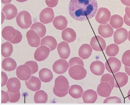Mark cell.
I'll list each match as a JSON object with an SVG mask.
<instances>
[{"mask_svg":"<svg viewBox=\"0 0 130 105\" xmlns=\"http://www.w3.org/2000/svg\"><path fill=\"white\" fill-rule=\"evenodd\" d=\"M98 9L96 0H71L69 12L73 19L80 21L91 19L95 16Z\"/></svg>","mask_w":130,"mask_h":105,"instance_id":"6da1fadb","label":"cell"},{"mask_svg":"<svg viewBox=\"0 0 130 105\" xmlns=\"http://www.w3.org/2000/svg\"><path fill=\"white\" fill-rule=\"evenodd\" d=\"M18 25L23 29L29 28L32 23L31 17L27 11H24L20 12L16 18Z\"/></svg>","mask_w":130,"mask_h":105,"instance_id":"7a4b0ae2","label":"cell"},{"mask_svg":"<svg viewBox=\"0 0 130 105\" xmlns=\"http://www.w3.org/2000/svg\"><path fill=\"white\" fill-rule=\"evenodd\" d=\"M70 77L76 80H80L85 78L87 72L84 67L80 65H75L70 67L68 70Z\"/></svg>","mask_w":130,"mask_h":105,"instance_id":"3957f363","label":"cell"},{"mask_svg":"<svg viewBox=\"0 0 130 105\" xmlns=\"http://www.w3.org/2000/svg\"><path fill=\"white\" fill-rule=\"evenodd\" d=\"M122 66L121 62L115 57L109 58L105 63L106 69L109 73L114 74L119 72Z\"/></svg>","mask_w":130,"mask_h":105,"instance_id":"277c9868","label":"cell"},{"mask_svg":"<svg viewBox=\"0 0 130 105\" xmlns=\"http://www.w3.org/2000/svg\"><path fill=\"white\" fill-rule=\"evenodd\" d=\"M111 16L110 11L105 8H100L95 17V20L99 23L105 24L109 21Z\"/></svg>","mask_w":130,"mask_h":105,"instance_id":"5b68a950","label":"cell"},{"mask_svg":"<svg viewBox=\"0 0 130 105\" xmlns=\"http://www.w3.org/2000/svg\"><path fill=\"white\" fill-rule=\"evenodd\" d=\"M90 44L93 49L97 51H102L104 50L106 47L105 40L99 36L92 37L90 41Z\"/></svg>","mask_w":130,"mask_h":105,"instance_id":"8992f818","label":"cell"},{"mask_svg":"<svg viewBox=\"0 0 130 105\" xmlns=\"http://www.w3.org/2000/svg\"><path fill=\"white\" fill-rule=\"evenodd\" d=\"M50 51V49L46 46L39 47L35 52L34 57L35 60L39 62L44 61L48 57Z\"/></svg>","mask_w":130,"mask_h":105,"instance_id":"52a82bcc","label":"cell"},{"mask_svg":"<svg viewBox=\"0 0 130 105\" xmlns=\"http://www.w3.org/2000/svg\"><path fill=\"white\" fill-rule=\"evenodd\" d=\"M55 17L54 11L52 9L47 8L43 9L39 16L40 22L44 24L51 23Z\"/></svg>","mask_w":130,"mask_h":105,"instance_id":"ba28073f","label":"cell"},{"mask_svg":"<svg viewBox=\"0 0 130 105\" xmlns=\"http://www.w3.org/2000/svg\"><path fill=\"white\" fill-rule=\"evenodd\" d=\"M17 77L23 81L28 80L31 74V70L30 67L26 65H22L18 67L16 70Z\"/></svg>","mask_w":130,"mask_h":105,"instance_id":"9c48e42d","label":"cell"},{"mask_svg":"<svg viewBox=\"0 0 130 105\" xmlns=\"http://www.w3.org/2000/svg\"><path fill=\"white\" fill-rule=\"evenodd\" d=\"M55 87L59 91L65 92L68 91L70 87L68 80L64 76H60L57 77L55 81Z\"/></svg>","mask_w":130,"mask_h":105,"instance_id":"30bf717a","label":"cell"},{"mask_svg":"<svg viewBox=\"0 0 130 105\" xmlns=\"http://www.w3.org/2000/svg\"><path fill=\"white\" fill-rule=\"evenodd\" d=\"M69 67V64L66 60L61 59L55 62L53 65V69L55 73L62 74L66 72Z\"/></svg>","mask_w":130,"mask_h":105,"instance_id":"8fae6325","label":"cell"},{"mask_svg":"<svg viewBox=\"0 0 130 105\" xmlns=\"http://www.w3.org/2000/svg\"><path fill=\"white\" fill-rule=\"evenodd\" d=\"M115 80L114 87L121 88L125 86L127 83L128 77L126 73L119 72L113 74Z\"/></svg>","mask_w":130,"mask_h":105,"instance_id":"7c38bea8","label":"cell"},{"mask_svg":"<svg viewBox=\"0 0 130 105\" xmlns=\"http://www.w3.org/2000/svg\"><path fill=\"white\" fill-rule=\"evenodd\" d=\"M128 33L127 30L123 28L117 29L113 35L114 41L115 43L120 44L125 42L127 39Z\"/></svg>","mask_w":130,"mask_h":105,"instance_id":"4fadbf2b","label":"cell"},{"mask_svg":"<svg viewBox=\"0 0 130 105\" xmlns=\"http://www.w3.org/2000/svg\"><path fill=\"white\" fill-rule=\"evenodd\" d=\"M57 49L61 58L67 59L69 58L70 55L71 50L67 43L64 41L61 42L58 44Z\"/></svg>","mask_w":130,"mask_h":105,"instance_id":"5bb4252c","label":"cell"},{"mask_svg":"<svg viewBox=\"0 0 130 105\" xmlns=\"http://www.w3.org/2000/svg\"><path fill=\"white\" fill-rule=\"evenodd\" d=\"M2 12L4 14L5 19L7 20L13 19L16 17L18 13L17 8L11 4L5 5L3 8Z\"/></svg>","mask_w":130,"mask_h":105,"instance_id":"9a60e30c","label":"cell"},{"mask_svg":"<svg viewBox=\"0 0 130 105\" xmlns=\"http://www.w3.org/2000/svg\"><path fill=\"white\" fill-rule=\"evenodd\" d=\"M26 36L30 46L37 48L39 46L40 38L35 31L31 29L29 30L26 33Z\"/></svg>","mask_w":130,"mask_h":105,"instance_id":"2e32d148","label":"cell"},{"mask_svg":"<svg viewBox=\"0 0 130 105\" xmlns=\"http://www.w3.org/2000/svg\"><path fill=\"white\" fill-rule=\"evenodd\" d=\"M112 90L111 87L109 83L105 82H102L98 87L97 92L100 96L107 97L110 96Z\"/></svg>","mask_w":130,"mask_h":105,"instance_id":"e0dca14e","label":"cell"},{"mask_svg":"<svg viewBox=\"0 0 130 105\" xmlns=\"http://www.w3.org/2000/svg\"><path fill=\"white\" fill-rule=\"evenodd\" d=\"M90 70L94 75L97 76H101L104 73L105 67L104 64L100 61L93 62L90 66Z\"/></svg>","mask_w":130,"mask_h":105,"instance_id":"ac0fdd59","label":"cell"},{"mask_svg":"<svg viewBox=\"0 0 130 105\" xmlns=\"http://www.w3.org/2000/svg\"><path fill=\"white\" fill-rule=\"evenodd\" d=\"M26 86L29 90L34 92L40 89L41 86V82L38 78L32 76L28 80L26 81Z\"/></svg>","mask_w":130,"mask_h":105,"instance_id":"d6986e66","label":"cell"},{"mask_svg":"<svg viewBox=\"0 0 130 105\" xmlns=\"http://www.w3.org/2000/svg\"><path fill=\"white\" fill-rule=\"evenodd\" d=\"M99 34L105 38L110 37L113 35L114 30L108 23L100 25L98 28Z\"/></svg>","mask_w":130,"mask_h":105,"instance_id":"ffe728a7","label":"cell"},{"mask_svg":"<svg viewBox=\"0 0 130 105\" xmlns=\"http://www.w3.org/2000/svg\"><path fill=\"white\" fill-rule=\"evenodd\" d=\"M98 98L96 92L91 89L85 91L82 95L83 101L85 103H94L96 102Z\"/></svg>","mask_w":130,"mask_h":105,"instance_id":"44dd1931","label":"cell"},{"mask_svg":"<svg viewBox=\"0 0 130 105\" xmlns=\"http://www.w3.org/2000/svg\"><path fill=\"white\" fill-rule=\"evenodd\" d=\"M21 84L20 80L17 78L10 79L7 83V86L8 91L12 93H16L19 92Z\"/></svg>","mask_w":130,"mask_h":105,"instance_id":"7402d4cb","label":"cell"},{"mask_svg":"<svg viewBox=\"0 0 130 105\" xmlns=\"http://www.w3.org/2000/svg\"><path fill=\"white\" fill-rule=\"evenodd\" d=\"M63 40L68 43L74 41L76 38V34L73 29L67 28L63 31L61 34Z\"/></svg>","mask_w":130,"mask_h":105,"instance_id":"603a6c76","label":"cell"},{"mask_svg":"<svg viewBox=\"0 0 130 105\" xmlns=\"http://www.w3.org/2000/svg\"><path fill=\"white\" fill-rule=\"evenodd\" d=\"M92 51V49L89 44H84L79 48L78 50V55L79 57L83 59H86L91 56Z\"/></svg>","mask_w":130,"mask_h":105,"instance_id":"cb8c5ba5","label":"cell"},{"mask_svg":"<svg viewBox=\"0 0 130 105\" xmlns=\"http://www.w3.org/2000/svg\"><path fill=\"white\" fill-rule=\"evenodd\" d=\"M40 45L48 46L50 48L51 51H52L56 48L57 42L54 37L51 36H48L41 40Z\"/></svg>","mask_w":130,"mask_h":105,"instance_id":"d4e9b609","label":"cell"},{"mask_svg":"<svg viewBox=\"0 0 130 105\" xmlns=\"http://www.w3.org/2000/svg\"><path fill=\"white\" fill-rule=\"evenodd\" d=\"M53 24L54 27L57 29L61 31L67 27L68 21L65 17L60 16L55 18L53 22Z\"/></svg>","mask_w":130,"mask_h":105,"instance_id":"484cf974","label":"cell"},{"mask_svg":"<svg viewBox=\"0 0 130 105\" xmlns=\"http://www.w3.org/2000/svg\"><path fill=\"white\" fill-rule=\"evenodd\" d=\"M39 75L41 81L46 83L50 82L53 78V74L51 70L46 68L41 69L39 71Z\"/></svg>","mask_w":130,"mask_h":105,"instance_id":"4316f807","label":"cell"},{"mask_svg":"<svg viewBox=\"0 0 130 105\" xmlns=\"http://www.w3.org/2000/svg\"><path fill=\"white\" fill-rule=\"evenodd\" d=\"M2 66L3 68L5 71L10 72L15 70L17 66L16 61L11 58H5L3 61Z\"/></svg>","mask_w":130,"mask_h":105,"instance_id":"83f0119b","label":"cell"},{"mask_svg":"<svg viewBox=\"0 0 130 105\" xmlns=\"http://www.w3.org/2000/svg\"><path fill=\"white\" fill-rule=\"evenodd\" d=\"M16 33V30L13 27L11 26H7L3 29L2 36L5 40L10 41L14 38Z\"/></svg>","mask_w":130,"mask_h":105,"instance_id":"f1b7e54d","label":"cell"},{"mask_svg":"<svg viewBox=\"0 0 130 105\" xmlns=\"http://www.w3.org/2000/svg\"><path fill=\"white\" fill-rule=\"evenodd\" d=\"M83 92L82 88L77 85L71 86L69 91V95L75 99H79L81 98Z\"/></svg>","mask_w":130,"mask_h":105,"instance_id":"f546056e","label":"cell"},{"mask_svg":"<svg viewBox=\"0 0 130 105\" xmlns=\"http://www.w3.org/2000/svg\"><path fill=\"white\" fill-rule=\"evenodd\" d=\"M109 23L113 28L117 29L122 27L124 22L121 17L119 15L115 14L111 16Z\"/></svg>","mask_w":130,"mask_h":105,"instance_id":"4dcf8cb0","label":"cell"},{"mask_svg":"<svg viewBox=\"0 0 130 105\" xmlns=\"http://www.w3.org/2000/svg\"><path fill=\"white\" fill-rule=\"evenodd\" d=\"M48 99V95L44 91L40 90L35 93L34 100L36 103H45Z\"/></svg>","mask_w":130,"mask_h":105,"instance_id":"1f68e13d","label":"cell"},{"mask_svg":"<svg viewBox=\"0 0 130 105\" xmlns=\"http://www.w3.org/2000/svg\"><path fill=\"white\" fill-rule=\"evenodd\" d=\"M119 48L118 46L115 43H112L107 47L105 52L107 55L109 57H115L118 54Z\"/></svg>","mask_w":130,"mask_h":105,"instance_id":"d6a6232c","label":"cell"},{"mask_svg":"<svg viewBox=\"0 0 130 105\" xmlns=\"http://www.w3.org/2000/svg\"><path fill=\"white\" fill-rule=\"evenodd\" d=\"M30 29L36 31L41 38L44 37L46 33L45 26L40 22H37L32 24Z\"/></svg>","mask_w":130,"mask_h":105,"instance_id":"836d02e7","label":"cell"},{"mask_svg":"<svg viewBox=\"0 0 130 105\" xmlns=\"http://www.w3.org/2000/svg\"><path fill=\"white\" fill-rule=\"evenodd\" d=\"M13 51L12 45L8 42L2 45V54L4 57H8L12 55Z\"/></svg>","mask_w":130,"mask_h":105,"instance_id":"e575fe53","label":"cell"},{"mask_svg":"<svg viewBox=\"0 0 130 105\" xmlns=\"http://www.w3.org/2000/svg\"><path fill=\"white\" fill-rule=\"evenodd\" d=\"M105 82L109 83L113 89L115 85V80L114 77L110 74L106 73L102 77L101 82Z\"/></svg>","mask_w":130,"mask_h":105,"instance_id":"d590c367","label":"cell"},{"mask_svg":"<svg viewBox=\"0 0 130 105\" xmlns=\"http://www.w3.org/2000/svg\"><path fill=\"white\" fill-rule=\"evenodd\" d=\"M122 62L125 66L130 67V50L124 52L122 57Z\"/></svg>","mask_w":130,"mask_h":105,"instance_id":"8d00e7d4","label":"cell"},{"mask_svg":"<svg viewBox=\"0 0 130 105\" xmlns=\"http://www.w3.org/2000/svg\"><path fill=\"white\" fill-rule=\"evenodd\" d=\"M69 64L70 68L77 65L84 67V64L83 60L77 57H74L71 58L69 62Z\"/></svg>","mask_w":130,"mask_h":105,"instance_id":"74e56055","label":"cell"},{"mask_svg":"<svg viewBox=\"0 0 130 105\" xmlns=\"http://www.w3.org/2000/svg\"><path fill=\"white\" fill-rule=\"evenodd\" d=\"M25 65L28 66L31 70V74L33 75L38 71V66L37 63L34 61H29L26 62Z\"/></svg>","mask_w":130,"mask_h":105,"instance_id":"f35d334b","label":"cell"},{"mask_svg":"<svg viewBox=\"0 0 130 105\" xmlns=\"http://www.w3.org/2000/svg\"><path fill=\"white\" fill-rule=\"evenodd\" d=\"M7 92L9 96V102L15 103L17 102L20 100V92L15 93H10L8 91Z\"/></svg>","mask_w":130,"mask_h":105,"instance_id":"ab89813d","label":"cell"},{"mask_svg":"<svg viewBox=\"0 0 130 105\" xmlns=\"http://www.w3.org/2000/svg\"><path fill=\"white\" fill-rule=\"evenodd\" d=\"M104 103H121V99L117 96L110 97L106 98L103 102Z\"/></svg>","mask_w":130,"mask_h":105,"instance_id":"60d3db41","label":"cell"},{"mask_svg":"<svg viewBox=\"0 0 130 105\" xmlns=\"http://www.w3.org/2000/svg\"><path fill=\"white\" fill-rule=\"evenodd\" d=\"M16 33L14 38L11 40L10 41L13 44H17L20 42L22 39V36L21 33L19 31L16 30Z\"/></svg>","mask_w":130,"mask_h":105,"instance_id":"b9f144b4","label":"cell"},{"mask_svg":"<svg viewBox=\"0 0 130 105\" xmlns=\"http://www.w3.org/2000/svg\"><path fill=\"white\" fill-rule=\"evenodd\" d=\"M9 100V95L7 92L2 90V103H7Z\"/></svg>","mask_w":130,"mask_h":105,"instance_id":"7bdbcfd3","label":"cell"},{"mask_svg":"<svg viewBox=\"0 0 130 105\" xmlns=\"http://www.w3.org/2000/svg\"><path fill=\"white\" fill-rule=\"evenodd\" d=\"M59 1V0H45V2L48 7L53 8L56 7Z\"/></svg>","mask_w":130,"mask_h":105,"instance_id":"ee69618b","label":"cell"},{"mask_svg":"<svg viewBox=\"0 0 130 105\" xmlns=\"http://www.w3.org/2000/svg\"><path fill=\"white\" fill-rule=\"evenodd\" d=\"M53 92L54 94L56 96L60 97H65L67 95L68 92V91L65 92H61L59 91L56 89L55 86L53 88Z\"/></svg>","mask_w":130,"mask_h":105,"instance_id":"f6af8a7d","label":"cell"},{"mask_svg":"<svg viewBox=\"0 0 130 105\" xmlns=\"http://www.w3.org/2000/svg\"><path fill=\"white\" fill-rule=\"evenodd\" d=\"M8 79V77L6 73L2 72V87L6 85Z\"/></svg>","mask_w":130,"mask_h":105,"instance_id":"bcb514c9","label":"cell"},{"mask_svg":"<svg viewBox=\"0 0 130 105\" xmlns=\"http://www.w3.org/2000/svg\"><path fill=\"white\" fill-rule=\"evenodd\" d=\"M124 20L125 24L127 26H130V19L127 17L126 14L124 17Z\"/></svg>","mask_w":130,"mask_h":105,"instance_id":"7dc6e473","label":"cell"},{"mask_svg":"<svg viewBox=\"0 0 130 105\" xmlns=\"http://www.w3.org/2000/svg\"><path fill=\"white\" fill-rule=\"evenodd\" d=\"M125 14L127 17L130 19V6H127L125 9Z\"/></svg>","mask_w":130,"mask_h":105,"instance_id":"c3c4849f","label":"cell"},{"mask_svg":"<svg viewBox=\"0 0 130 105\" xmlns=\"http://www.w3.org/2000/svg\"><path fill=\"white\" fill-rule=\"evenodd\" d=\"M123 5L127 6H130V0H120Z\"/></svg>","mask_w":130,"mask_h":105,"instance_id":"681fc988","label":"cell"},{"mask_svg":"<svg viewBox=\"0 0 130 105\" xmlns=\"http://www.w3.org/2000/svg\"><path fill=\"white\" fill-rule=\"evenodd\" d=\"M125 71L126 74L130 76V67L124 66Z\"/></svg>","mask_w":130,"mask_h":105,"instance_id":"f907efd6","label":"cell"},{"mask_svg":"<svg viewBox=\"0 0 130 105\" xmlns=\"http://www.w3.org/2000/svg\"><path fill=\"white\" fill-rule=\"evenodd\" d=\"M12 1V0H2V3L4 4H6L11 3Z\"/></svg>","mask_w":130,"mask_h":105,"instance_id":"816d5d0a","label":"cell"},{"mask_svg":"<svg viewBox=\"0 0 130 105\" xmlns=\"http://www.w3.org/2000/svg\"><path fill=\"white\" fill-rule=\"evenodd\" d=\"M127 97L128 99L130 101V89L129 90L128 92Z\"/></svg>","mask_w":130,"mask_h":105,"instance_id":"f5cc1de1","label":"cell"},{"mask_svg":"<svg viewBox=\"0 0 130 105\" xmlns=\"http://www.w3.org/2000/svg\"><path fill=\"white\" fill-rule=\"evenodd\" d=\"M17 1L20 3H23L26 2L28 1V0H16Z\"/></svg>","mask_w":130,"mask_h":105,"instance_id":"db71d44e","label":"cell"},{"mask_svg":"<svg viewBox=\"0 0 130 105\" xmlns=\"http://www.w3.org/2000/svg\"><path fill=\"white\" fill-rule=\"evenodd\" d=\"M2 24L3 23V22L5 20V16L4 15L3 16V13L2 12Z\"/></svg>","mask_w":130,"mask_h":105,"instance_id":"11a10c76","label":"cell"},{"mask_svg":"<svg viewBox=\"0 0 130 105\" xmlns=\"http://www.w3.org/2000/svg\"><path fill=\"white\" fill-rule=\"evenodd\" d=\"M128 39L130 42V30L129 31L128 33Z\"/></svg>","mask_w":130,"mask_h":105,"instance_id":"9f6ffc18","label":"cell"}]
</instances>
